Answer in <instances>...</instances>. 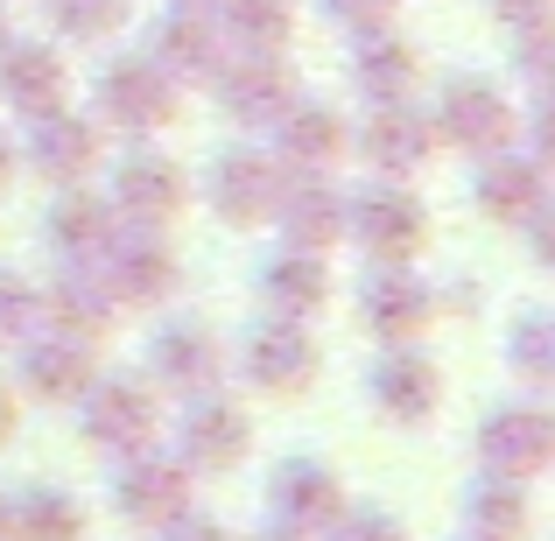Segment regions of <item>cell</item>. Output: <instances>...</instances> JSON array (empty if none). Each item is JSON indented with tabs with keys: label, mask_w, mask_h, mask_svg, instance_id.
<instances>
[{
	"label": "cell",
	"mask_w": 555,
	"mask_h": 541,
	"mask_svg": "<svg viewBox=\"0 0 555 541\" xmlns=\"http://www.w3.org/2000/svg\"><path fill=\"white\" fill-rule=\"evenodd\" d=\"M211 197H218V211H225L232 226H260V218H274V204H282V169H274V155H260V149H232L225 163H218Z\"/></svg>",
	"instance_id": "cell-1"
},
{
	"label": "cell",
	"mask_w": 555,
	"mask_h": 541,
	"mask_svg": "<svg viewBox=\"0 0 555 541\" xmlns=\"http://www.w3.org/2000/svg\"><path fill=\"white\" fill-rule=\"evenodd\" d=\"M478 443H486V464L500 478H534L548 464V443H555V429H548V415L542 408H500V415L486 422V436H478Z\"/></svg>",
	"instance_id": "cell-2"
},
{
	"label": "cell",
	"mask_w": 555,
	"mask_h": 541,
	"mask_svg": "<svg viewBox=\"0 0 555 541\" xmlns=\"http://www.w3.org/2000/svg\"><path fill=\"white\" fill-rule=\"evenodd\" d=\"M436 120H443V134L457 141V149H506V127H514V106H506L492 85L478 78H457L443 92V106H436Z\"/></svg>",
	"instance_id": "cell-3"
},
{
	"label": "cell",
	"mask_w": 555,
	"mask_h": 541,
	"mask_svg": "<svg viewBox=\"0 0 555 541\" xmlns=\"http://www.w3.org/2000/svg\"><path fill=\"white\" fill-rule=\"evenodd\" d=\"M352 226H359V240L373 246V254H415L422 240H429V211H422L415 197H408L401 183H387V190H373V197H359L352 204Z\"/></svg>",
	"instance_id": "cell-4"
},
{
	"label": "cell",
	"mask_w": 555,
	"mask_h": 541,
	"mask_svg": "<svg viewBox=\"0 0 555 541\" xmlns=\"http://www.w3.org/2000/svg\"><path fill=\"white\" fill-rule=\"evenodd\" d=\"M120 506H127V520H141V528H177V520L190 514V472L183 464H163V458L127 464Z\"/></svg>",
	"instance_id": "cell-5"
},
{
	"label": "cell",
	"mask_w": 555,
	"mask_h": 541,
	"mask_svg": "<svg viewBox=\"0 0 555 541\" xmlns=\"http://www.w3.org/2000/svg\"><path fill=\"white\" fill-rule=\"evenodd\" d=\"M99 99H106V113L120 127H134V134H149V127H163L169 113H177V92H169V78L155 64H113L106 85H99Z\"/></svg>",
	"instance_id": "cell-6"
},
{
	"label": "cell",
	"mask_w": 555,
	"mask_h": 541,
	"mask_svg": "<svg viewBox=\"0 0 555 541\" xmlns=\"http://www.w3.org/2000/svg\"><path fill=\"white\" fill-rule=\"evenodd\" d=\"M85 429H92V443H106V450H141L155 436V408H149V394H141L134 379H106V387L92 394Z\"/></svg>",
	"instance_id": "cell-7"
},
{
	"label": "cell",
	"mask_w": 555,
	"mask_h": 541,
	"mask_svg": "<svg viewBox=\"0 0 555 541\" xmlns=\"http://www.w3.org/2000/svg\"><path fill=\"white\" fill-rule=\"evenodd\" d=\"M274 514L288 520V534H302V528H331V520H338V478H331L324 464L296 458L282 478H274Z\"/></svg>",
	"instance_id": "cell-8"
},
{
	"label": "cell",
	"mask_w": 555,
	"mask_h": 541,
	"mask_svg": "<svg viewBox=\"0 0 555 541\" xmlns=\"http://www.w3.org/2000/svg\"><path fill=\"white\" fill-rule=\"evenodd\" d=\"M113 204H120L127 218H141V226H163L183 204V169L163 163V155H134V163L120 169V183H113Z\"/></svg>",
	"instance_id": "cell-9"
},
{
	"label": "cell",
	"mask_w": 555,
	"mask_h": 541,
	"mask_svg": "<svg viewBox=\"0 0 555 541\" xmlns=\"http://www.w3.org/2000/svg\"><path fill=\"white\" fill-rule=\"evenodd\" d=\"M225 78H218V92H225V106L240 113V120H282L288 106H296V85H288L282 64H268V56H254V64H218Z\"/></svg>",
	"instance_id": "cell-10"
},
{
	"label": "cell",
	"mask_w": 555,
	"mask_h": 541,
	"mask_svg": "<svg viewBox=\"0 0 555 541\" xmlns=\"http://www.w3.org/2000/svg\"><path fill=\"white\" fill-rule=\"evenodd\" d=\"M274 127H282V155L302 169V177H317V169H331L345 155V120L324 113V106H288Z\"/></svg>",
	"instance_id": "cell-11"
},
{
	"label": "cell",
	"mask_w": 555,
	"mask_h": 541,
	"mask_svg": "<svg viewBox=\"0 0 555 541\" xmlns=\"http://www.w3.org/2000/svg\"><path fill=\"white\" fill-rule=\"evenodd\" d=\"M373 394H379V408H387L393 422H422L436 408V394H443V379H436V365L422 352H393L373 373Z\"/></svg>",
	"instance_id": "cell-12"
},
{
	"label": "cell",
	"mask_w": 555,
	"mask_h": 541,
	"mask_svg": "<svg viewBox=\"0 0 555 541\" xmlns=\"http://www.w3.org/2000/svg\"><path fill=\"white\" fill-rule=\"evenodd\" d=\"M183 443H190V464H218V472H225V464H240L246 450H254V422L232 401H204L197 415H190Z\"/></svg>",
	"instance_id": "cell-13"
},
{
	"label": "cell",
	"mask_w": 555,
	"mask_h": 541,
	"mask_svg": "<svg viewBox=\"0 0 555 541\" xmlns=\"http://www.w3.org/2000/svg\"><path fill=\"white\" fill-rule=\"evenodd\" d=\"M155 379H163V387H183V394L211 387L218 379V345L204 338L197 324L163 331V338H155Z\"/></svg>",
	"instance_id": "cell-14"
},
{
	"label": "cell",
	"mask_w": 555,
	"mask_h": 541,
	"mask_svg": "<svg viewBox=\"0 0 555 541\" xmlns=\"http://www.w3.org/2000/svg\"><path fill=\"white\" fill-rule=\"evenodd\" d=\"M36 169H50L56 183H85L92 177V163H99V134L85 120H50L42 113V127H36Z\"/></svg>",
	"instance_id": "cell-15"
},
{
	"label": "cell",
	"mask_w": 555,
	"mask_h": 541,
	"mask_svg": "<svg viewBox=\"0 0 555 541\" xmlns=\"http://www.w3.org/2000/svg\"><path fill=\"white\" fill-rule=\"evenodd\" d=\"M429 149H436V127L408 120V113H393V106L379 113V120H373V134H366V155H373L379 169H387L393 183H401V177H415V169L429 163Z\"/></svg>",
	"instance_id": "cell-16"
},
{
	"label": "cell",
	"mask_w": 555,
	"mask_h": 541,
	"mask_svg": "<svg viewBox=\"0 0 555 541\" xmlns=\"http://www.w3.org/2000/svg\"><path fill=\"white\" fill-rule=\"evenodd\" d=\"M310 373H317V352H310L302 331L274 324V331H260V338H254V379H260V387L296 394V387H310Z\"/></svg>",
	"instance_id": "cell-17"
},
{
	"label": "cell",
	"mask_w": 555,
	"mask_h": 541,
	"mask_svg": "<svg viewBox=\"0 0 555 541\" xmlns=\"http://www.w3.org/2000/svg\"><path fill=\"white\" fill-rule=\"evenodd\" d=\"M0 85H8V99L14 106H28V113H50L56 99H64V56L56 50H8V64H0Z\"/></svg>",
	"instance_id": "cell-18"
},
{
	"label": "cell",
	"mask_w": 555,
	"mask_h": 541,
	"mask_svg": "<svg viewBox=\"0 0 555 541\" xmlns=\"http://www.w3.org/2000/svg\"><path fill=\"white\" fill-rule=\"evenodd\" d=\"M282 226H288V240L302 246V254H317L324 240H338V226H345V204L331 197V183H302V190H282Z\"/></svg>",
	"instance_id": "cell-19"
},
{
	"label": "cell",
	"mask_w": 555,
	"mask_h": 541,
	"mask_svg": "<svg viewBox=\"0 0 555 541\" xmlns=\"http://www.w3.org/2000/svg\"><path fill=\"white\" fill-rule=\"evenodd\" d=\"M163 70H218V14L211 8H183L163 28Z\"/></svg>",
	"instance_id": "cell-20"
},
{
	"label": "cell",
	"mask_w": 555,
	"mask_h": 541,
	"mask_svg": "<svg viewBox=\"0 0 555 541\" xmlns=\"http://www.w3.org/2000/svg\"><path fill=\"white\" fill-rule=\"evenodd\" d=\"M528 514H534V506H528V492H520V478L492 472L486 486L472 492V520H478L486 541H520V534H528Z\"/></svg>",
	"instance_id": "cell-21"
},
{
	"label": "cell",
	"mask_w": 555,
	"mask_h": 541,
	"mask_svg": "<svg viewBox=\"0 0 555 541\" xmlns=\"http://www.w3.org/2000/svg\"><path fill=\"white\" fill-rule=\"evenodd\" d=\"M14 534L22 541H85V506L70 492H28V500H14Z\"/></svg>",
	"instance_id": "cell-22"
},
{
	"label": "cell",
	"mask_w": 555,
	"mask_h": 541,
	"mask_svg": "<svg viewBox=\"0 0 555 541\" xmlns=\"http://www.w3.org/2000/svg\"><path fill=\"white\" fill-rule=\"evenodd\" d=\"M42 317H50V324H70L78 338H92V331L113 324V302H106V288H99V282L70 274V282H56L50 296H42Z\"/></svg>",
	"instance_id": "cell-23"
},
{
	"label": "cell",
	"mask_w": 555,
	"mask_h": 541,
	"mask_svg": "<svg viewBox=\"0 0 555 541\" xmlns=\"http://www.w3.org/2000/svg\"><path fill=\"white\" fill-rule=\"evenodd\" d=\"M429 317H436L429 288H415V282H379L373 288V331H387L393 345H408Z\"/></svg>",
	"instance_id": "cell-24"
},
{
	"label": "cell",
	"mask_w": 555,
	"mask_h": 541,
	"mask_svg": "<svg viewBox=\"0 0 555 541\" xmlns=\"http://www.w3.org/2000/svg\"><path fill=\"white\" fill-rule=\"evenodd\" d=\"M415 50L408 42H366L359 50V85H366L373 99H408L415 92Z\"/></svg>",
	"instance_id": "cell-25"
},
{
	"label": "cell",
	"mask_w": 555,
	"mask_h": 541,
	"mask_svg": "<svg viewBox=\"0 0 555 541\" xmlns=\"http://www.w3.org/2000/svg\"><path fill=\"white\" fill-rule=\"evenodd\" d=\"M225 28L240 42H254V50H274V42L296 28V0H225Z\"/></svg>",
	"instance_id": "cell-26"
},
{
	"label": "cell",
	"mask_w": 555,
	"mask_h": 541,
	"mask_svg": "<svg viewBox=\"0 0 555 541\" xmlns=\"http://www.w3.org/2000/svg\"><path fill=\"white\" fill-rule=\"evenodd\" d=\"M486 211L534 218V211H542V169H534V163H492L486 169Z\"/></svg>",
	"instance_id": "cell-27"
},
{
	"label": "cell",
	"mask_w": 555,
	"mask_h": 541,
	"mask_svg": "<svg viewBox=\"0 0 555 541\" xmlns=\"http://www.w3.org/2000/svg\"><path fill=\"white\" fill-rule=\"evenodd\" d=\"M268 288H274V302H282L288 317H310L317 302H324V260L296 246L282 268H268Z\"/></svg>",
	"instance_id": "cell-28"
},
{
	"label": "cell",
	"mask_w": 555,
	"mask_h": 541,
	"mask_svg": "<svg viewBox=\"0 0 555 541\" xmlns=\"http://www.w3.org/2000/svg\"><path fill=\"white\" fill-rule=\"evenodd\" d=\"M106 232H113V218H106V204H92V197H70L64 211H56V246H64L70 260H92V254H106Z\"/></svg>",
	"instance_id": "cell-29"
},
{
	"label": "cell",
	"mask_w": 555,
	"mask_h": 541,
	"mask_svg": "<svg viewBox=\"0 0 555 541\" xmlns=\"http://www.w3.org/2000/svg\"><path fill=\"white\" fill-rule=\"evenodd\" d=\"M120 296H163V288H177V260L163 254L155 240H134V246H120Z\"/></svg>",
	"instance_id": "cell-30"
},
{
	"label": "cell",
	"mask_w": 555,
	"mask_h": 541,
	"mask_svg": "<svg viewBox=\"0 0 555 541\" xmlns=\"http://www.w3.org/2000/svg\"><path fill=\"white\" fill-rule=\"evenodd\" d=\"M28 379H36V394H78L92 379V365H85L78 345H42V352H28Z\"/></svg>",
	"instance_id": "cell-31"
},
{
	"label": "cell",
	"mask_w": 555,
	"mask_h": 541,
	"mask_svg": "<svg viewBox=\"0 0 555 541\" xmlns=\"http://www.w3.org/2000/svg\"><path fill=\"white\" fill-rule=\"evenodd\" d=\"M42 324V296L22 282V274H0V338H22V331Z\"/></svg>",
	"instance_id": "cell-32"
},
{
	"label": "cell",
	"mask_w": 555,
	"mask_h": 541,
	"mask_svg": "<svg viewBox=\"0 0 555 541\" xmlns=\"http://www.w3.org/2000/svg\"><path fill=\"white\" fill-rule=\"evenodd\" d=\"M70 36H113L127 22V0H56Z\"/></svg>",
	"instance_id": "cell-33"
},
{
	"label": "cell",
	"mask_w": 555,
	"mask_h": 541,
	"mask_svg": "<svg viewBox=\"0 0 555 541\" xmlns=\"http://www.w3.org/2000/svg\"><path fill=\"white\" fill-rule=\"evenodd\" d=\"M331 14H338L345 28H387V14H393V0H324Z\"/></svg>",
	"instance_id": "cell-34"
},
{
	"label": "cell",
	"mask_w": 555,
	"mask_h": 541,
	"mask_svg": "<svg viewBox=\"0 0 555 541\" xmlns=\"http://www.w3.org/2000/svg\"><path fill=\"white\" fill-rule=\"evenodd\" d=\"M338 541H408L393 520H379V514H359V520H345V534Z\"/></svg>",
	"instance_id": "cell-35"
},
{
	"label": "cell",
	"mask_w": 555,
	"mask_h": 541,
	"mask_svg": "<svg viewBox=\"0 0 555 541\" xmlns=\"http://www.w3.org/2000/svg\"><path fill=\"white\" fill-rule=\"evenodd\" d=\"M520 373L542 379V317H528V324H520Z\"/></svg>",
	"instance_id": "cell-36"
},
{
	"label": "cell",
	"mask_w": 555,
	"mask_h": 541,
	"mask_svg": "<svg viewBox=\"0 0 555 541\" xmlns=\"http://www.w3.org/2000/svg\"><path fill=\"white\" fill-rule=\"evenodd\" d=\"M492 8H500L506 22H534V14H542V0H492Z\"/></svg>",
	"instance_id": "cell-37"
},
{
	"label": "cell",
	"mask_w": 555,
	"mask_h": 541,
	"mask_svg": "<svg viewBox=\"0 0 555 541\" xmlns=\"http://www.w3.org/2000/svg\"><path fill=\"white\" fill-rule=\"evenodd\" d=\"M8 436H14V394L0 387V443H8Z\"/></svg>",
	"instance_id": "cell-38"
},
{
	"label": "cell",
	"mask_w": 555,
	"mask_h": 541,
	"mask_svg": "<svg viewBox=\"0 0 555 541\" xmlns=\"http://www.w3.org/2000/svg\"><path fill=\"white\" fill-rule=\"evenodd\" d=\"M177 541H232V534H218V528H183V520H177Z\"/></svg>",
	"instance_id": "cell-39"
},
{
	"label": "cell",
	"mask_w": 555,
	"mask_h": 541,
	"mask_svg": "<svg viewBox=\"0 0 555 541\" xmlns=\"http://www.w3.org/2000/svg\"><path fill=\"white\" fill-rule=\"evenodd\" d=\"M8 177H14V149H0V190H8Z\"/></svg>",
	"instance_id": "cell-40"
},
{
	"label": "cell",
	"mask_w": 555,
	"mask_h": 541,
	"mask_svg": "<svg viewBox=\"0 0 555 541\" xmlns=\"http://www.w3.org/2000/svg\"><path fill=\"white\" fill-rule=\"evenodd\" d=\"M8 534H14V506L0 500V541H8Z\"/></svg>",
	"instance_id": "cell-41"
},
{
	"label": "cell",
	"mask_w": 555,
	"mask_h": 541,
	"mask_svg": "<svg viewBox=\"0 0 555 541\" xmlns=\"http://www.w3.org/2000/svg\"><path fill=\"white\" fill-rule=\"evenodd\" d=\"M177 8H211L218 14V0H177Z\"/></svg>",
	"instance_id": "cell-42"
},
{
	"label": "cell",
	"mask_w": 555,
	"mask_h": 541,
	"mask_svg": "<svg viewBox=\"0 0 555 541\" xmlns=\"http://www.w3.org/2000/svg\"><path fill=\"white\" fill-rule=\"evenodd\" d=\"M268 541H296V534H288V528H282V534H268Z\"/></svg>",
	"instance_id": "cell-43"
},
{
	"label": "cell",
	"mask_w": 555,
	"mask_h": 541,
	"mask_svg": "<svg viewBox=\"0 0 555 541\" xmlns=\"http://www.w3.org/2000/svg\"><path fill=\"white\" fill-rule=\"evenodd\" d=\"M0 42H8V36H0Z\"/></svg>",
	"instance_id": "cell-44"
}]
</instances>
